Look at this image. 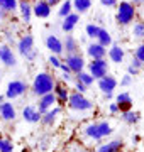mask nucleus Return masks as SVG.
Returning a JSON list of instances; mask_svg holds the SVG:
<instances>
[{
	"label": "nucleus",
	"instance_id": "nucleus-21",
	"mask_svg": "<svg viewBox=\"0 0 144 152\" xmlns=\"http://www.w3.org/2000/svg\"><path fill=\"white\" fill-rule=\"evenodd\" d=\"M63 41V51L66 53V54H75V53H80V42L76 41L75 36L71 34H66L65 39H61Z\"/></svg>",
	"mask_w": 144,
	"mask_h": 152
},
{
	"label": "nucleus",
	"instance_id": "nucleus-33",
	"mask_svg": "<svg viewBox=\"0 0 144 152\" xmlns=\"http://www.w3.org/2000/svg\"><path fill=\"white\" fill-rule=\"evenodd\" d=\"M66 152H90V149H88L87 145H83L82 142L71 140V142L66 145Z\"/></svg>",
	"mask_w": 144,
	"mask_h": 152
},
{
	"label": "nucleus",
	"instance_id": "nucleus-34",
	"mask_svg": "<svg viewBox=\"0 0 144 152\" xmlns=\"http://www.w3.org/2000/svg\"><path fill=\"white\" fill-rule=\"evenodd\" d=\"M98 32H100V26H97V24H87V26H85V34H87V37L92 39V41L97 39Z\"/></svg>",
	"mask_w": 144,
	"mask_h": 152
},
{
	"label": "nucleus",
	"instance_id": "nucleus-7",
	"mask_svg": "<svg viewBox=\"0 0 144 152\" xmlns=\"http://www.w3.org/2000/svg\"><path fill=\"white\" fill-rule=\"evenodd\" d=\"M63 63L70 68V71H71L73 75H78L80 71H83L85 68H87V61H85V58L82 56V53L66 54V58H65V61H63Z\"/></svg>",
	"mask_w": 144,
	"mask_h": 152
},
{
	"label": "nucleus",
	"instance_id": "nucleus-36",
	"mask_svg": "<svg viewBox=\"0 0 144 152\" xmlns=\"http://www.w3.org/2000/svg\"><path fill=\"white\" fill-rule=\"evenodd\" d=\"M134 58H136V59H139L144 64V41L139 44L136 49H134Z\"/></svg>",
	"mask_w": 144,
	"mask_h": 152
},
{
	"label": "nucleus",
	"instance_id": "nucleus-46",
	"mask_svg": "<svg viewBox=\"0 0 144 152\" xmlns=\"http://www.w3.org/2000/svg\"><path fill=\"white\" fill-rule=\"evenodd\" d=\"M5 39H7V44H9V46H10V44H14L15 42V41H14V34H5Z\"/></svg>",
	"mask_w": 144,
	"mask_h": 152
},
{
	"label": "nucleus",
	"instance_id": "nucleus-35",
	"mask_svg": "<svg viewBox=\"0 0 144 152\" xmlns=\"http://www.w3.org/2000/svg\"><path fill=\"white\" fill-rule=\"evenodd\" d=\"M0 152H14V144L10 139L0 135Z\"/></svg>",
	"mask_w": 144,
	"mask_h": 152
},
{
	"label": "nucleus",
	"instance_id": "nucleus-16",
	"mask_svg": "<svg viewBox=\"0 0 144 152\" xmlns=\"http://www.w3.org/2000/svg\"><path fill=\"white\" fill-rule=\"evenodd\" d=\"M87 56L90 59H104V58H107V48L100 46L97 41H92L87 46Z\"/></svg>",
	"mask_w": 144,
	"mask_h": 152
},
{
	"label": "nucleus",
	"instance_id": "nucleus-45",
	"mask_svg": "<svg viewBox=\"0 0 144 152\" xmlns=\"http://www.w3.org/2000/svg\"><path fill=\"white\" fill-rule=\"evenodd\" d=\"M129 2H131V4L136 7V9H137V7H143V5H144V0H129Z\"/></svg>",
	"mask_w": 144,
	"mask_h": 152
},
{
	"label": "nucleus",
	"instance_id": "nucleus-10",
	"mask_svg": "<svg viewBox=\"0 0 144 152\" xmlns=\"http://www.w3.org/2000/svg\"><path fill=\"white\" fill-rule=\"evenodd\" d=\"M53 93H54V96H56V105L58 107H65L68 103V96H70V88H68V85H65L63 81H56Z\"/></svg>",
	"mask_w": 144,
	"mask_h": 152
},
{
	"label": "nucleus",
	"instance_id": "nucleus-23",
	"mask_svg": "<svg viewBox=\"0 0 144 152\" xmlns=\"http://www.w3.org/2000/svg\"><path fill=\"white\" fill-rule=\"evenodd\" d=\"M71 5H73V12H76L80 15H83L92 9L93 2L92 0H71Z\"/></svg>",
	"mask_w": 144,
	"mask_h": 152
},
{
	"label": "nucleus",
	"instance_id": "nucleus-2",
	"mask_svg": "<svg viewBox=\"0 0 144 152\" xmlns=\"http://www.w3.org/2000/svg\"><path fill=\"white\" fill-rule=\"evenodd\" d=\"M137 15V9L129 2V0H122L117 4V12H115V22L120 27H127L136 20Z\"/></svg>",
	"mask_w": 144,
	"mask_h": 152
},
{
	"label": "nucleus",
	"instance_id": "nucleus-22",
	"mask_svg": "<svg viewBox=\"0 0 144 152\" xmlns=\"http://www.w3.org/2000/svg\"><path fill=\"white\" fill-rule=\"evenodd\" d=\"M61 113V107H58V105H54L53 108H49L46 113L41 115V124L46 125V127H51V125L56 122V118H58V115Z\"/></svg>",
	"mask_w": 144,
	"mask_h": 152
},
{
	"label": "nucleus",
	"instance_id": "nucleus-42",
	"mask_svg": "<svg viewBox=\"0 0 144 152\" xmlns=\"http://www.w3.org/2000/svg\"><path fill=\"white\" fill-rule=\"evenodd\" d=\"M131 66H134V68H137V69H143V63H141V61L139 59H136V58H134L132 56V59H131Z\"/></svg>",
	"mask_w": 144,
	"mask_h": 152
},
{
	"label": "nucleus",
	"instance_id": "nucleus-30",
	"mask_svg": "<svg viewBox=\"0 0 144 152\" xmlns=\"http://www.w3.org/2000/svg\"><path fill=\"white\" fill-rule=\"evenodd\" d=\"M19 0H0V9H4L7 14H14L17 12Z\"/></svg>",
	"mask_w": 144,
	"mask_h": 152
},
{
	"label": "nucleus",
	"instance_id": "nucleus-15",
	"mask_svg": "<svg viewBox=\"0 0 144 152\" xmlns=\"http://www.w3.org/2000/svg\"><path fill=\"white\" fill-rule=\"evenodd\" d=\"M0 118L4 122H14L17 118V110L12 102L5 100L4 103H0Z\"/></svg>",
	"mask_w": 144,
	"mask_h": 152
},
{
	"label": "nucleus",
	"instance_id": "nucleus-13",
	"mask_svg": "<svg viewBox=\"0 0 144 152\" xmlns=\"http://www.w3.org/2000/svg\"><path fill=\"white\" fill-rule=\"evenodd\" d=\"M56 105V96H54V93L51 91V93H46V95H43V96H39L37 98V105H36V108H37V112L41 115L46 113L49 108H53Z\"/></svg>",
	"mask_w": 144,
	"mask_h": 152
},
{
	"label": "nucleus",
	"instance_id": "nucleus-20",
	"mask_svg": "<svg viewBox=\"0 0 144 152\" xmlns=\"http://www.w3.org/2000/svg\"><path fill=\"white\" fill-rule=\"evenodd\" d=\"M17 10L21 14V19H22L24 24H29L31 22V19H32V4L29 0H19Z\"/></svg>",
	"mask_w": 144,
	"mask_h": 152
},
{
	"label": "nucleus",
	"instance_id": "nucleus-25",
	"mask_svg": "<svg viewBox=\"0 0 144 152\" xmlns=\"http://www.w3.org/2000/svg\"><path fill=\"white\" fill-rule=\"evenodd\" d=\"M95 41H97L100 46H104V48H110L112 42H114V39H112L110 32H109L105 27H100V32H98V36H97V39H95Z\"/></svg>",
	"mask_w": 144,
	"mask_h": 152
},
{
	"label": "nucleus",
	"instance_id": "nucleus-3",
	"mask_svg": "<svg viewBox=\"0 0 144 152\" xmlns=\"http://www.w3.org/2000/svg\"><path fill=\"white\" fill-rule=\"evenodd\" d=\"M66 105H68L70 110L80 112V113H83V112H92V110H93V102H90L83 93H78V91H70Z\"/></svg>",
	"mask_w": 144,
	"mask_h": 152
},
{
	"label": "nucleus",
	"instance_id": "nucleus-44",
	"mask_svg": "<svg viewBox=\"0 0 144 152\" xmlns=\"http://www.w3.org/2000/svg\"><path fill=\"white\" fill-rule=\"evenodd\" d=\"M60 69L63 71V75H73L71 71H70V68H68V66L65 64V63H61V66H60Z\"/></svg>",
	"mask_w": 144,
	"mask_h": 152
},
{
	"label": "nucleus",
	"instance_id": "nucleus-8",
	"mask_svg": "<svg viewBox=\"0 0 144 152\" xmlns=\"http://www.w3.org/2000/svg\"><path fill=\"white\" fill-rule=\"evenodd\" d=\"M0 64H4L5 68L17 66V56L9 44H0Z\"/></svg>",
	"mask_w": 144,
	"mask_h": 152
},
{
	"label": "nucleus",
	"instance_id": "nucleus-29",
	"mask_svg": "<svg viewBox=\"0 0 144 152\" xmlns=\"http://www.w3.org/2000/svg\"><path fill=\"white\" fill-rule=\"evenodd\" d=\"M132 37L137 41H144V20L132 22Z\"/></svg>",
	"mask_w": 144,
	"mask_h": 152
},
{
	"label": "nucleus",
	"instance_id": "nucleus-28",
	"mask_svg": "<svg viewBox=\"0 0 144 152\" xmlns=\"http://www.w3.org/2000/svg\"><path fill=\"white\" fill-rule=\"evenodd\" d=\"M83 135L87 137V139H90V140H95V142H98V140H100L98 132H97V122H92V124L85 125Z\"/></svg>",
	"mask_w": 144,
	"mask_h": 152
},
{
	"label": "nucleus",
	"instance_id": "nucleus-48",
	"mask_svg": "<svg viewBox=\"0 0 144 152\" xmlns=\"http://www.w3.org/2000/svg\"><path fill=\"white\" fill-rule=\"evenodd\" d=\"M7 15H9V14H7V12L4 10V9H0V20H4V19H7Z\"/></svg>",
	"mask_w": 144,
	"mask_h": 152
},
{
	"label": "nucleus",
	"instance_id": "nucleus-32",
	"mask_svg": "<svg viewBox=\"0 0 144 152\" xmlns=\"http://www.w3.org/2000/svg\"><path fill=\"white\" fill-rule=\"evenodd\" d=\"M73 12V5H71V0H65V2H61L60 4V9H58V15L61 19H65L66 15H70Z\"/></svg>",
	"mask_w": 144,
	"mask_h": 152
},
{
	"label": "nucleus",
	"instance_id": "nucleus-40",
	"mask_svg": "<svg viewBox=\"0 0 144 152\" xmlns=\"http://www.w3.org/2000/svg\"><path fill=\"white\" fill-rule=\"evenodd\" d=\"M139 73H141V69H137V68H134V66H131V64H127V75L129 76H137Z\"/></svg>",
	"mask_w": 144,
	"mask_h": 152
},
{
	"label": "nucleus",
	"instance_id": "nucleus-24",
	"mask_svg": "<svg viewBox=\"0 0 144 152\" xmlns=\"http://www.w3.org/2000/svg\"><path fill=\"white\" fill-rule=\"evenodd\" d=\"M122 147H124V142L120 139H115V140H110L109 144H104L97 149V152H120Z\"/></svg>",
	"mask_w": 144,
	"mask_h": 152
},
{
	"label": "nucleus",
	"instance_id": "nucleus-38",
	"mask_svg": "<svg viewBox=\"0 0 144 152\" xmlns=\"http://www.w3.org/2000/svg\"><path fill=\"white\" fill-rule=\"evenodd\" d=\"M131 85H132V76H129L127 73H126L120 80V86H131Z\"/></svg>",
	"mask_w": 144,
	"mask_h": 152
},
{
	"label": "nucleus",
	"instance_id": "nucleus-14",
	"mask_svg": "<svg viewBox=\"0 0 144 152\" xmlns=\"http://www.w3.org/2000/svg\"><path fill=\"white\" fill-rule=\"evenodd\" d=\"M51 10H53V7L46 0H37L32 5V15L37 19H48L51 15Z\"/></svg>",
	"mask_w": 144,
	"mask_h": 152
},
{
	"label": "nucleus",
	"instance_id": "nucleus-31",
	"mask_svg": "<svg viewBox=\"0 0 144 152\" xmlns=\"http://www.w3.org/2000/svg\"><path fill=\"white\" fill-rule=\"evenodd\" d=\"M75 76H76V80H78V81H82L87 88H90L92 85H93V81H95V80H93V76L90 75L88 71H85V69H83V71H80V73H78V75H75Z\"/></svg>",
	"mask_w": 144,
	"mask_h": 152
},
{
	"label": "nucleus",
	"instance_id": "nucleus-49",
	"mask_svg": "<svg viewBox=\"0 0 144 152\" xmlns=\"http://www.w3.org/2000/svg\"><path fill=\"white\" fill-rule=\"evenodd\" d=\"M143 140V139H141V135H137V134H134L132 135V142H136V144H137V142H141Z\"/></svg>",
	"mask_w": 144,
	"mask_h": 152
},
{
	"label": "nucleus",
	"instance_id": "nucleus-6",
	"mask_svg": "<svg viewBox=\"0 0 144 152\" xmlns=\"http://www.w3.org/2000/svg\"><path fill=\"white\" fill-rule=\"evenodd\" d=\"M27 90H29V86L24 80H12V81L7 83V88H5L4 95H5V98L9 102H12V100H17V98L24 96Z\"/></svg>",
	"mask_w": 144,
	"mask_h": 152
},
{
	"label": "nucleus",
	"instance_id": "nucleus-43",
	"mask_svg": "<svg viewBox=\"0 0 144 152\" xmlns=\"http://www.w3.org/2000/svg\"><path fill=\"white\" fill-rule=\"evenodd\" d=\"M109 112H110V115H117V113H119V107H117V103H110V105H109Z\"/></svg>",
	"mask_w": 144,
	"mask_h": 152
},
{
	"label": "nucleus",
	"instance_id": "nucleus-11",
	"mask_svg": "<svg viewBox=\"0 0 144 152\" xmlns=\"http://www.w3.org/2000/svg\"><path fill=\"white\" fill-rule=\"evenodd\" d=\"M44 44H46V48L51 51V54H54V56L65 54V51H63V41H61L56 34H49V36H46Z\"/></svg>",
	"mask_w": 144,
	"mask_h": 152
},
{
	"label": "nucleus",
	"instance_id": "nucleus-18",
	"mask_svg": "<svg viewBox=\"0 0 144 152\" xmlns=\"http://www.w3.org/2000/svg\"><path fill=\"white\" fill-rule=\"evenodd\" d=\"M78 22H80V14L76 12H71L70 15H66L61 22V31L65 34H71L75 31V27L78 26Z\"/></svg>",
	"mask_w": 144,
	"mask_h": 152
},
{
	"label": "nucleus",
	"instance_id": "nucleus-51",
	"mask_svg": "<svg viewBox=\"0 0 144 152\" xmlns=\"http://www.w3.org/2000/svg\"><path fill=\"white\" fill-rule=\"evenodd\" d=\"M104 96H105L107 100H112V98H114V93H107V95H104Z\"/></svg>",
	"mask_w": 144,
	"mask_h": 152
},
{
	"label": "nucleus",
	"instance_id": "nucleus-27",
	"mask_svg": "<svg viewBox=\"0 0 144 152\" xmlns=\"http://www.w3.org/2000/svg\"><path fill=\"white\" fill-rule=\"evenodd\" d=\"M120 118H122V122H124V124L136 125L139 120H141V113H139V112H134V110H129V112H122Z\"/></svg>",
	"mask_w": 144,
	"mask_h": 152
},
{
	"label": "nucleus",
	"instance_id": "nucleus-52",
	"mask_svg": "<svg viewBox=\"0 0 144 152\" xmlns=\"http://www.w3.org/2000/svg\"><path fill=\"white\" fill-rule=\"evenodd\" d=\"M5 100H7V98H5V95H0V103H4Z\"/></svg>",
	"mask_w": 144,
	"mask_h": 152
},
{
	"label": "nucleus",
	"instance_id": "nucleus-5",
	"mask_svg": "<svg viewBox=\"0 0 144 152\" xmlns=\"http://www.w3.org/2000/svg\"><path fill=\"white\" fill-rule=\"evenodd\" d=\"M87 68H88V73L93 76L95 81L110 73V63L107 61V58H104V59H90V63H87Z\"/></svg>",
	"mask_w": 144,
	"mask_h": 152
},
{
	"label": "nucleus",
	"instance_id": "nucleus-50",
	"mask_svg": "<svg viewBox=\"0 0 144 152\" xmlns=\"http://www.w3.org/2000/svg\"><path fill=\"white\" fill-rule=\"evenodd\" d=\"M63 80H65V81H71L73 75H63Z\"/></svg>",
	"mask_w": 144,
	"mask_h": 152
},
{
	"label": "nucleus",
	"instance_id": "nucleus-47",
	"mask_svg": "<svg viewBox=\"0 0 144 152\" xmlns=\"http://www.w3.org/2000/svg\"><path fill=\"white\" fill-rule=\"evenodd\" d=\"M46 2H48L51 7H56V5H60L61 4V0H46Z\"/></svg>",
	"mask_w": 144,
	"mask_h": 152
},
{
	"label": "nucleus",
	"instance_id": "nucleus-1",
	"mask_svg": "<svg viewBox=\"0 0 144 152\" xmlns=\"http://www.w3.org/2000/svg\"><path fill=\"white\" fill-rule=\"evenodd\" d=\"M54 85H56V78L54 75H51L48 71H41L37 75L34 76L32 80V85H31V91L32 95L36 96H43L46 93H51L54 90Z\"/></svg>",
	"mask_w": 144,
	"mask_h": 152
},
{
	"label": "nucleus",
	"instance_id": "nucleus-4",
	"mask_svg": "<svg viewBox=\"0 0 144 152\" xmlns=\"http://www.w3.org/2000/svg\"><path fill=\"white\" fill-rule=\"evenodd\" d=\"M17 53L26 58L27 61H34L37 58V51L34 48V36L32 34H26L17 41Z\"/></svg>",
	"mask_w": 144,
	"mask_h": 152
},
{
	"label": "nucleus",
	"instance_id": "nucleus-19",
	"mask_svg": "<svg viewBox=\"0 0 144 152\" xmlns=\"http://www.w3.org/2000/svg\"><path fill=\"white\" fill-rule=\"evenodd\" d=\"M22 118L27 124H39L41 122V113L37 112V108L34 105H26L22 108Z\"/></svg>",
	"mask_w": 144,
	"mask_h": 152
},
{
	"label": "nucleus",
	"instance_id": "nucleus-9",
	"mask_svg": "<svg viewBox=\"0 0 144 152\" xmlns=\"http://www.w3.org/2000/svg\"><path fill=\"white\" fill-rule=\"evenodd\" d=\"M107 58L114 64H120V63H124V58H126V49L120 44L112 42L110 48H107Z\"/></svg>",
	"mask_w": 144,
	"mask_h": 152
},
{
	"label": "nucleus",
	"instance_id": "nucleus-53",
	"mask_svg": "<svg viewBox=\"0 0 144 152\" xmlns=\"http://www.w3.org/2000/svg\"><path fill=\"white\" fill-rule=\"evenodd\" d=\"M0 81H2V71H0Z\"/></svg>",
	"mask_w": 144,
	"mask_h": 152
},
{
	"label": "nucleus",
	"instance_id": "nucleus-41",
	"mask_svg": "<svg viewBox=\"0 0 144 152\" xmlns=\"http://www.w3.org/2000/svg\"><path fill=\"white\" fill-rule=\"evenodd\" d=\"M75 88H76L75 91H78V93H85V91H87V86H85L82 81H78V80L75 81Z\"/></svg>",
	"mask_w": 144,
	"mask_h": 152
},
{
	"label": "nucleus",
	"instance_id": "nucleus-26",
	"mask_svg": "<svg viewBox=\"0 0 144 152\" xmlns=\"http://www.w3.org/2000/svg\"><path fill=\"white\" fill-rule=\"evenodd\" d=\"M97 132H98V137H100V140H102V139L112 135L114 129H112V125L107 120H100V122H97Z\"/></svg>",
	"mask_w": 144,
	"mask_h": 152
},
{
	"label": "nucleus",
	"instance_id": "nucleus-17",
	"mask_svg": "<svg viewBox=\"0 0 144 152\" xmlns=\"http://www.w3.org/2000/svg\"><path fill=\"white\" fill-rule=\"evenodd\" d=\"M115 103L119 107V112H129V110H132V96H131V93L129 91H120L119 95H115Z\"/></svg>",
	"mask_w": 144,
	"mask_h": 152
},
{
	"label": "nucleus",
	"instance_id": "nucleus-12",
	"mask_svg": "<svg viewBox=\"0 0 144 152\" xmlns=\"http://www.w3.org/2000/svg\"><path fill=\"white\" fill-rule=\"evenodd\" d=\"M97 85H98L100 91L104 93V95H107V93H114V90L117 88L119 81L115 80V76H112L110 73H109V75H105L104 78L97 80Z\"/></svg>",
	"mask_w": 144,
	"mask_h": 152
},
{
	"label": "nucleus",
	"instance_id": "nucleus-37",
	"mask_svg": "<svg viewBox=\"0 0 144 152\" xmlns=\"http://www.w3.org/2000/svg\"><path fill=\"white\" fill-rule=\"evenodd\" d=\"M48 63H49V64L53 66V68H54V69H60V66H61V63H63V61L60 59V56L51 54L49 58H48Z\"/></svg>",
	"mask_w": 144,
	"mask_h": 152
},
{
	"label": "nucleus",
	"instance_id": "nucleus-39",
	"mask_svg": "<svg viewBox=\"0 0 144 152\" xmlns=\"http://www.w3.org/2000/svg\"><path fill=\"white\" fill-rule=\"evenodd\" d=\"M100 4L104 7H107V9H114V7H117L119 0H100Z\"/></svg>",
	"mask_w": 144,
	"mask_h": 152
}]
</instances>
